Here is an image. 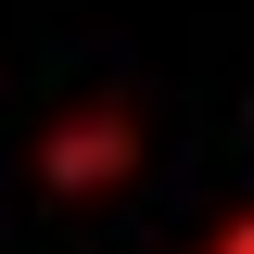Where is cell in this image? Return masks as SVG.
I'll use <instances>...</instances> for the list:
<instances>
[{
  "label": "cell",
  "mask_w": 254,
  "mask_h": 254,
  "mask_svg": "<svg viewBox=\"0 0 254 254\" xmlns=\"http://www.w3.org/2000/svg\"><path fill=\"white\" fill-rule=\"evenodd\" d=\"M38 178H51L64 203H102L115 178H140V115H127V102H89V115H64L51 140H38Z\"/></svg>",
  "instance_id": "1"
},
{
  "label": "cell",
  "mask_w": 254,
  "mask_h": 254,
  "mask_svg": "<svg viewBox=\"0 0 254 254\" xmlns=\"http://www.w3.org/2000/svg\"><path fill=\"white\" fill-rule=\"evenodd\" d=\"M203 254H254V216H229V229H216V242H203Z\"/></svg>",
  "instance_id": "2"
}]
</instances>
